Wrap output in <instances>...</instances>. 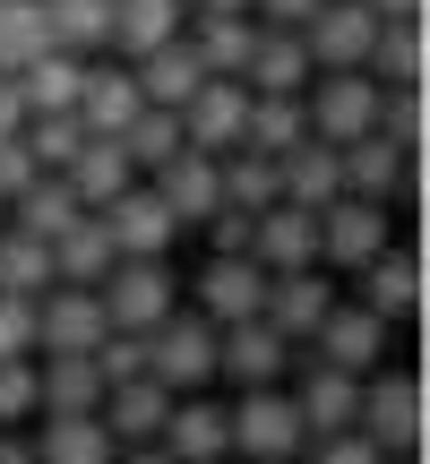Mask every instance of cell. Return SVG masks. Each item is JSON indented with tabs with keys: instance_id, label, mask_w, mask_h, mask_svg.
Instances as JSON below:
<instances>
[{
	"instance_id": "5",
	"label": "cell",
	"mask_w": 430,
	"mask_h": 464,
	"mask_svg": "<svg viewBox=\"0 0 430 464\" xmlns=\"http://www.w3.org/2000/svg\"><path fill=\"white\" fill-rule=\"evenodd\" d=\"M95 301H103V318H112V327L147 335L155 318L181 310V276H172V258H112V276L95 284Z\"/></svg>"
},
{
	"instance_id": "6",
	"label": "cell",
	"mask_w": 430,
	"mask_h": 464,
	"mask_svg": "<svg viewBox=\"0 0 430 464\" xmlns=\"http://www.w3.org/2000/svg\"><path fill=\"white\" fill-rule=\"evenodd\" d=\"M387 241H396V216H387V207H370V198H327L318 207V266H327V276L370 266Z\"/></svg>"
},
{
	"instance_id": "50",
	"label": "cell",
	"mask_w": 430,
	"mask_h": 464,
	"mask_svg": "<svg viewBox=\"0 0 430 464\" xmlns=\"http://www.w3.org/2000/svg\"><path fill=\"white\" fill-rule=\"evenodd\" d=\"M17 130H26V95H17V78L0 69V138H17Z\"/></svg>"
},
{
	"instance_id": "25",
	"label": "cell",
	"mask_w": 430,
	"mask_h": 464,
	"mask_svg": "<svg viewBox=\"0 0 430 464\" xmlns=\"http://www.w3.org/2000/svg\"><path fill=\"white\" fill-rule=\"evenodd\" d=\"M121 439L103 413H34V464H112Z\"/></svg>"
},
{
	"instance_id": "56",
	"label": "cell",
	"mask_w": 430,
	"mask_h": 464,
	"mask_svg": "<svg viewBox=\"0 0 430 464\" xmlns=\"http://www.w3.org/2000/svg\"><path fill=\"white\" fill-rule=\"evenodd\" d=\"M224 464H232V456H224Z\"/></svg>"
},
{
	"instance_id": "45",
	"label": "cell",
	"mask_w": 430,
	"mask_h": 464,
	"mask_svg": "<svg viewBox=\"0 0 430 464\" xmlns=\"http://www.w3.org/2000/svg\"><path fill=\"white\" fill-rule=\"evenodd\" d=\"M199 232H207V249H215V258H249V232H259V216H249V207H215Z\"/></svg>"
},
{
	"instance_id": "43",
	"label": "cell",
	"mask_w": 430,
	"mask_h": 464,
	"mask_svg": "<svg viewBox=\"0 0 430 464\" xmlns=\"http://www.w3.org/2000/svg\"><path fill=\"white\" fill-rule=\"evenodd\" d=\"M95 370H103V387H121V379H147V335L112 327V335L95 344Z\"/></svg>"
},
{
	"instance_id": "9",
	"label": "cell",
	"mask_w": 430,
	"mask_h": 464,
	"mask_svg": "<svg viewBox=\"0 0 430 464\" xmlns=\"http://www.w3.org/2000/svg\"><path fill=\"white\" fill-rule=\"evenodd\" d=\"M284 370H293V344H284L267 318L215 327V379H232V387H284Z\"/></svg>"
},
{
	"instance_id": "20",
	"label": "cell",
	"mask_w": 430,
	"mask_h": 464,
	"mask_svg": "<svg viewBox=\"0 0 430 464\" xmlns=\"http://www.w3.org/2000/svg\"><path fill=\"white\" fill-rule=\"evenodd\" d=\"M249 258L267 276H293V266H318V216L310 207H259V232H249Z\"/></svg>"
},
{
	"instance_id": "16",
	"label": "cell",
	"mask_w": 430,
	"mask_h": 464,
	"mask_svg": "<svg viewBox=\"0 0 430 464\" xmlns=\"http://www.w3.org/2000/svg\"><path fill=\"white\" fill-rule=\"evenodd\" d=\"M138 103H147V95H138L130 61H103V52H95V61H86V78H78V103H69V112L86 121V138H121V130L138 121Z\"/></svg>"
},
{
	"instance_id": "24",
	"label": "cell",
	"mask_w": 430,
	"mask_h": 464,
	"mask_svg": "<svg viewBox=\"0 0 430 464\" xmlns=\"http://www.w3.org/2000/svg\"><path fill=\"white\" fill-rule=\"evenodd\" d=\"M103 370L95 353H34V413H95Z\"/></svg>"
},
{
	"instance_id": "39",
	"label": "cell",
	"mask_w": 430,
	"mask_h": 464,
	"mask_svg": "<svg viewBox=\"0 0 430 464\" xmlns=\"http://www.w3.org/2000/svg\"><path fill=\"white\" fill-rule=\"evenodd\" d=\"M0 293H52V241H34V232H0Z\"/></svg>"
},
{
	"instance_id": "3",
	"label": "cell",
	"mask_w": 430,
	"mask_h": 464,
	"mask_svg": "<svg viewBox=\"0 0 430 464\" xmlns=\"http://www.w3.org/2000/svg\"><path fill=\"white\" fill-rule=\"evenodd\" d=\"M147 379L172 387V396L215 387V318H199V310L155 318V327H147Z\"/></svg>"
},
{
	"instance_id": "14",
	"label": "cell",
	"mask_w": 430,
	"mask_h": 464,
	"mask_svg": "<svg viewBox=\"0 0 430 464\" xmlns=\"http://www.w3.org/2000/svg\"><path fill=\"white\" fill-rule=\"evenodd\" d=\"M241 130H249V86L241 78H207L199 95L181 103V138L199 155H232V147H241Z\"/></svg>"
},
{
	"instance_id": "35",
	"label": "cell",
	"mask_w": 430,
	"mask_h": 464,
	"mask_svg": "<svg viewBox=\"0 0 430 464\" xmlns=\"http://www.w3.org/2000/svg\"><path fill=\"white\" fill-rule=\"evenodd\" d=\"M215 189H224V207H276L284 198V181H276V155H259V147H232V155H215Z\"/></svg>"
},
{
	"instance_id": "47",
	"label": "cell",
	"mask_w": 430,
	"mask_h": 464,
	"mask_svg": "<svg viewBox=\"0 0 430 464\" xmlns=\"http://www.w3.org/2000/svg\"><path fill=\"white\" fill-rule=\"evenodd\" d=\"M301 464H387V456L370 448L362 430H327V439H310V448H301Z\"/></svg>"
},
{
	"instance_id": "40",
	"label": "cell",
	"mask_w": 430,
	"mask_h": 464,
	"mask_svg": "<svg viewBox=\"0 0 430 464\" xmlns=\"http://www.w3.org/2000/svg\"><path fill=\"white\" fill-rule=\"evenodd\" d=\"M44 44H52V26H44V0H0V69H26Z\"/></svg>"
},
{
	"instance_id": "2",
	"label": "cell",
	"mask_w": 430,
	"mask_h": 464,
	"mask_svg": "<svg viewBox=\"0 0 430 464\" xmlns=\"http://www.w3.org/2000/svg\"><path fill=\"white\" fill-rule=\"evenodd\" d=\"M224 439L241 464H276V456H301L310 430H301L293 396L284 387H241V404H224Z\"/></svg>"
},
{
	"instance_id": "17",
	"label": "cell",
	"mask_w": 430,
	"mask_h": 464,
	"mask_svg": "<svg viewBox=\"0 0 430 464\" xmlns=\"http://www.w3.org/2000/svg\"><path fill=\"white\" fill-rule=\"evenodd\" d=\"M147 189L155 198H164V216L172 224H207L215 207H224V189H215V155H199V147H181V155H164V164L147 172Z\"/></svg>"
},
{
	"instance_id": "34",
	"label": "cell",
	"mask_w": 430,
	"mask_h": 464,
	"mask_svg": "<svg viewBox=\"0 0 430 464\" xmlns=\"http://www.w3.org/2000/svg\"><path fill=\"white\" fill-rule=\"evenodd\" d=\"M78 216H86V207H78V189H69L61 172H34V181H26V189L9 198V224H17V232H34V241H52V232H69Z\"/></svg>"
},
{
	"instance_id": "13",
	"label": "cell",
	"mask_w": 430,
	"mask_h": 464,
	"mask_svg": "<svg viewBox=\"0 0 430 464\" xmlns=\"http://www.w3.org/2000/svg\"><path fill=\"white\" fill-rule=\"evenodd\" d=\"M95 216H103V232H112L121 258H172V241H181V224L164 216V198H155L147 181H130L112 207H95Z\"/></svg>"
},
{
	"instance_id": "55",
	"label": "cell",
	"mask_w": 430,
	"mask_h": 464,
	"mask_svg": "<svg viewBox=\"0 0 430 464\" xmlns=\"http://www.w3.org/2000/svg\"><path fill=\"white\" fill-rule=\"evenodd\" d=\"M387 464H422V456H387Z\"/></svg>"
},
{
	"instance_id": "37",
	"label": "cell",
	"mask_w": 430,
	"mask_h": 464,
	"mask_svg": "<svg viewBox=\"0 0 430 464\" xmlns=\"http://www.w3.org/2000/svg\"><path fill=\"white\" fill-rule=\"evenodd\" d=\"M301 138H310V112H301V95H249V130H241V147L284 155V147H301Z\"/></svg>"
},
{
	"instance_id": "49",
	"label": "cell",
	"mask_w": 430,
	"mask_h": 464,
	"mask_svg": "<svg viewBox=\"0 0 430 464\" xmlns=\"http://www.w3.org/2000/svg\"><path fill=\"white\" fill-rule=\"evenodd\" d=\"M310 9H318V0H249V17H259V26H301Z\"/></svg>"
},
{
	"instance_id": "53",
	"label": "cell",
	"mask_w": 430,
	"mask_h": 464,
	"mask_svg": "<svg viewBox=\"0 0 430 464\" xmlns=\"http://www.w3.org/2000/svg\"><path fill=\"white\" fill-rule=\"evenodd\" d=\"M112 464H172V456H164V448H155V439H147V448H121Z\"/></svg>"
},
{
	"instance_id": "52",
	"label": "cell",
	"mask_w": 430,
	"mask_h": 464,
	"mask_svg": "<svg viewBox=\"0 0 430 464\" xmlns=\"http://www.w3.org/2000/svg\"><path fill=\"white\" fill-rule=\"evenodd\" d=\"M370 17H422V0H362Z\"/></svg>"
},
{
	"instance_id": "11",
	"label": "cell",
	"mask_w": 430,
	"mask_h": 464,
	"mask_svg": "<svg viewBox=\"0 0 430 464\" xmlns=\"http://www.w3.org/2000/svg\"><path fill=\"white\" fill-rule=\"evenodd\" d=\"M387 335H396V327H387V318H370L362 301H336V310L318 318V335H310L301 353H318L327 370H353V379H370V370L387 362Z\"/></svg>"
},
{
	"instance_id": "48",
	"label": "cell",
	"mask_w": 430,
	"mask_h": 464,
	"mask_svg": "<svg viewBox=\"0 0 430 464\" xmlns=\"http://www.w3.org/2000/svg\"><path fill=\"white\" fill-rule=\"evenodd\" d=\"M34 172H44V164H34V147H26V138H0V207H9L17 189L34 181Z\"/></svg>"
},
{
	"instance_id": "32",
	"label": "cell",
	"mask_w": 430,
	"mask_h": 464,
	"mask_svg": "<svg viewBox=\"0 0 430 464\" xmlns=\"http://www.w3.org/2000/svg\"><path fill=\"white\" fill-rule=\"evenodd\" d=\"M9 78H17V95H26V112H69V103H78L86 61H78V52H61V44H44L26 69H9Z\"/></svg>"
},
{
	"instance_id": "29",
	"label": "cell",
	"mask_w": 430,
	"mask_h": 464,
	"mask_svg": "<svg viewBox=\"0 0 430 464\" xmlns=\"http://www.w3.org/2000/svg\"><path fill=\"white\" fill-rule=\"evenodd\" d=\"M112 258H121V249H112V232H103L95 207H86L69 232H52V284H103Z\"/></svg>"
},
{
	"instance_id": "19",
	"label": "cell",
	"mask_w": 430,
	"mask_h": 464,
	"mask_svg": "<svg viewBox=\"0 0 430 464\" xmlns=\"http://www.w3.org/2000/svg\"><path fill=\"white\" fill-rule=\"evenodd\" d=\"M310 78H318V61H310V44H301V26H259L249 69H241L249 95H301Z\"/></svg>"
},
{
	"instance_id": "28",
	"label": "cell",
	"mask_w": 430,
	"mask_h": 464,
	"mask_svg": "<svg viewBox=\"0 0 430 464\" xmlns=\"http://www.w3.org/2000/svg\"><path fill=\"white\" fill-rule=\"evenodd\" d=\"M362 69H370L379 86H422V78H430V34H422V17H379Z\"/></svg>"
},
{
	"instance_id": "21",
	"label": "cell",
	"mask_w": 430,
	"mask_h": 464,
	"mask_svg": "<svg viewBox=\"0 0 430 464\" xmlns=\"http://www.w3.org/2000/svg\"><path fill=\"white\" fill-rule=\"evenodd\" d=\"M267 310V266L259 258H207L199 266V318L232 327V318H259Z\"/></svg>"
},
{
	"instance_id": "31",
	"label": "cell",
	"mask_w": 430,
	"mask_h": 464,
	"mask_svg": "<svg viewBox=\"0 0 430 464\" xmlns=\"http://www.w3.org/2000/svg\"><path fill=\"white\" fill-rule=\"evenodd\" d=\"M61 181L78 189V207H112L121 189L138 181V164L121 155V138H86V147H78V155L61 164Z\"/></svg>"
},
{
	"instance_id": "22",
	"label": "cell",
	"mask_w": 430,
	"mask_h": 464,
	"mask_svg": "<svg viewBox=\"0 0 430 464\" xmlns=\"http://www.w3.org/2000/svg\"><path fill=\"white\" fill-rule=\"evenodd\" d=\"M276 181H284V207H327L345 198V147H327V138H301V147L276 155Z\"/></svg>"
},
{
	"instance_id": "8",
	"label": "cell",
	"mask_w": 430,
	"mask_h": 464,
	"mask_svg": "<svg viewBox=\"0 0 430 464\" xmlns=\"http://www.w3.org/2000/svg\"><path fill=\"white\" fill-rule=\"evenodd\" d=\"M103 335H112V318H103L95 284H52V293H34V353H95Z\"/></svg>"
},
{
	"instance_id": "10",
	"label": "cell",
	"mask_w": 430,
	"mask_h": 464,
	"mask_svg": "<svg viewBox=\"0 0 430 464\" xmlns=\"http://www.w3.org/2000/svg\"><path fill=\"white\" fill-rule=\"evenodd\" d=\"M422 189V155H405L396 138H353L345 147V198H370V207H396V198H414Z\"/></svg>"
},
{
	"instance_id": "41",
	"label": "cell",
	"mask_w": 430,
	"mask_h": 464,
	"mask_svg": "<svg viewBox=\"0 0 430 464\" xmlns=\"http://www.w3.org/2000/svg\"><path fill=\"white\" fill-rule=\"evenodd\" d=\"M17 138L34 147V164H44V172H61L69 155L86 147V121L78 112H26V130H17Z\"/></svg>"
},
{
	"instance_id": "46",
	"label": "cell",
	"mask_w": 430,
	"mask_h": 464,
	"mask_svg": "<svg viewBox=\"0 0 430 464\" xmlns=\"http://www.w3.org/2000/svg\"><path fill=\"white\" fill-rule=\"evenodd\" d=\"M26 353H34V301L0 293V362H26Z\"/></svg>"
},
{
	"instance_id": "51",
	"label": "cell",
	"mask_w": 430,
	"mask_h": 464,
	"mask_svg": "<svg viewBox=\"0 0 430 464\" xmlns=\"http://www.w3.org/2000/svg\"><path fill=\"white\" fill-rule=\"evenodd\" d=\"M0 464H34V439L26 430H0Z\"/></svg>"
},
{
	"instance_id": "38",
	"label": "cell",
	"mask_w": 430,
	"mask_h": 464,
	"mask_svg": "<svg viewBox=\"0 0 430 464\" xmlns=\"http://www.w3.org/2000/svg\"><path fill=\"white\" fill-rule=\"evenodd\" d=\"M181 147H190V138H181V112H164V103H138V121L121 130V155L138 164V181H147L164 155H181Z\"/></svg>"
},
{
	"instance_id": "1",
	"label": "cell",
	"mask_w": 430,
	"mask_h": 464,
	"mask_svg": "<svg viewBox=\"0 0 430 464\" xmlns=\"http://www.w3.org/2000/svg\"><path fill=\"white\" fill-rule=\"evenodd\" d=\"M353 430H362L379 456H422V430H430V413H422V379H414V370H387V362H379V370L362 379Z\"/></svg>"
},
{
	"instance_id": "33",
	"label": "cell",
	"mask_w": 430,
	"mask_h": 464,
	"mask_svg": "<svg viewBox=\"0 0 430 464\" xmlns=\"http://www.w3.org/2000/svg\"><path fill=\"white\" fill-rule=\"evenodd\" d=\"M249 44H259V17H207V9H190V52L207 61V78H241Z\"/></svg>"
},
{
	"instance_id": "4",
	"label": "cell",
	"mask_w": 430,
	"mask_h": 464,
	"mask_svg": "<svg viewBox=\"0 0 430 464\" xmlns=\"http://www.w3.org/2000/svg\"><path fill=\"white\" fill-rule=\"evenodd\" d=\"M301 112H310V138L353 147V138L379 130V78H370V69H318V78L301 86Z\"/></svg>"
},
{
	"instance_id": "42",
	"label": "cell",
	"mask_w": 430,
	"mask_h": 464,
	"mask_svg": "<svg viewBox=\"0 0 430 464\" xmlns=\"http://www.w3.org/2000/svg\"><path fill=\"white\" fill-rule=\"evenodd\" d=\"M422 130H430L422 86H379V138H396L405 155H422Z\"/></svg>"
},
{
	"instance_id": "26",
	"label": "cell",
	"mask_w": 430,
	"mask_h": 464,
	"mask_svg": "<svg viewBox=\"0 0 430 464\" xmlns=\"http://www.w3.org/2000/svg\"><path fill=\"white\" fill-rule=\"evenodd\" d=\"M353 276H362V310H370V318H387V327L422 310V258H414V249H396V241H387L379 258H370V266H353Z\"/></svg>"
},
{
	"instance_id": "44",
	"label": "cell",
	"mask_w": 430,
	"mask_h": 464,
	"mask_svg": "<svg viewBox=\"0 0 430 464\" xmlns=\"http://www.w3.org/2000/svg\"><path fill=\"white\" fill-rule=\"evenodd\" d=\"M26 421H34V353L0 362V430H26Z\"/></svg>"
},
{
	"instance_id": "36",
	"label": "cell",
	"mask_w": 430,
	"mask_h": 464,
	"mask_svg": "<svg viewBox=\"0 0 430 464\" xmlns=\"http://www.w3.org/2000/svg\"><path fill=\"white\" fill-rule=\"evenodd\" d=\"M44 26L61 52H78V61H95L103 44H112V0H44Z\"/></svg>"
},
{
	"instance_id": "12",
	"label": "cell",
	"mask_w": 430,
	"mask_h": 464,
	"mask_svg": "<svg viewBox=\"0 0 430 464\" xmlns=\"http://www.w3.org/2000/svg\"><path fill=\"white\" fill-rule=\"evenodd\" d=\"M327 310H336V276H327V266H293V276H267V310H259V318L284 335V344H310Z\"/></svg>"
},
{
	"instance_id": "23",
	"label": "cell",
	"mask_w": 430,
	"mask_h": 464,
	"mask_svg": "<svg viewBox=\"0 0 430 464\" xmlns=\"http://www.w3.org/2000/svg\"><path fill=\"white\" fill-rule=\"evenodd\" d=\"M130 78H138V95H147V103H164V112H181V103H190V95L207 86V61L190 52V26L172 34V44L138 52V61H130Z\"/></svg>"
},
{
	"instance_id": "54",
	"label": "cell",
	"mask_w": 430,
	"mask_h": 464,
	"mask_svg": "<svg viewBox=\"0 0 430 464\" xmlns=\"http://www.w3.org/2000/svg\"><path fill=\"white\" fill-rule=\"evenodd\" d=\"M190 9H207V17H249V0H190Z\"/></svg>"
},
{
	"instance_id": "15",
	"label": "cell",
	"mask_w": 430,
	"mask_h": 464,
	"mask_svg": "<svg viewBox=\"0 0 430 464\" xmlns=\"http://www.w3.org/2000/svg\"><path fill=\"white\" fill-rule=\"evenodd\" d=\"M370 34H379V17H370L362 0H318V9L301 17V44H310L318 69H362L370 61Z\"/></svg>"
},
{
	"instance_id": "30",
	"label": "cell",
	"mask_w": 430,
	"mask_h": 464,
	"mask_svg": "<svg viewBox=\"0 0 430 464\" xmlns=\"http://www.w3.org/2000/svg\"><path fill=\"white\" fill-rule=\"evenodd\" d=\"M181 26H190V0H112V44H103V52L138 61V52L172 44Z\"/></svg>"
},
{
	"instance_id": "27",
	"label": "cell",
	"mask_w": 430,
	"mask_h": 464,
	"mask_svg": "<svg viewBox=\"0 0 430 464\" xmlns=\"http://www.w3.org/2000/svg\"><path fill=\"white\" fill-rule=\"evenodd\" d=\"M103 430L121 439V448H147L155 430H164V413H172V387H155V379H121V387H103Z\"/></svg>"
},
{
	"instance_id": "18",
	"label": "cell",
	"mask_w": 430,
	"mask_h": 464,
	"mask_svg": "<svg viewBox=\"0 0 430 464\" xmlns=\"http://www.w3.org/2000/svg\"><path fill=\"white\" fill-rule=\"evenodd\" d=\"M155 448H164L172 464H224L232 456V439H224V404L207 396H172V413H164V430H155Z\"/></svg>"
},
{
	"instance_id": "7",
	"label": "cell",
	"mask_w": 430,
	"mask_h": 464,
	"mask_svg": "<svg viewBox=\"0 0 430 464\" xmlns=\"http://www.w3.org/2000/svg\"><path fill=\"white\" fill-rule=\"evenodd\" d=\"M284 396H293V413H301V430L310 439H327V430H353V404H362V379L353 370H327L318 353H301L293 344V370H284Z\"/></svg>"
}]
</instances>
